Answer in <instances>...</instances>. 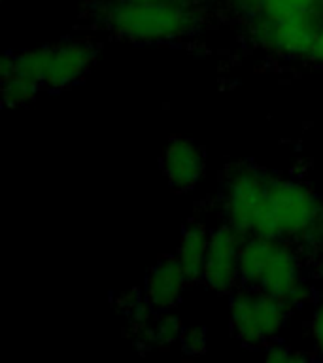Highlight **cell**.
Instances as JSON below:
<instances>
[{
	"instance_id": "8992f818",
	"label": "cell",
	"mask_w": 323,
	"mask_h": 363,
	"mask_svg": "<svg viewBox=\"0 0 323 363\" xmlns=\"http://www.w3.org/2000/svg\"><path fill=\"white\" fill-rule=\"evenodd\" d=\"M244 235L229 223L210 231V244L204 261L203 280L215 294H231L240 280V255Z\"/></svg>"
},
{
	"instance_id": "ba28073f",
	"label": "cell",
	"mask_w": 323,
	"mask_h": 363,
	"mask_svg": "<svg viewBox=\"0 0 323 363\" xmlns=\"http://www.w3.org/2000/svg\"><path fill=\"white\" fill-rule=\"evenodd\" d=\"M261 40L266 48L289 57H310L316 42L317 27L312 16L283 17L268 21L265 19L259 28Z\"/></svg>"
},
{
	"instance_id": "ac0fdd59",
	"label": "cell",
	"mask_w": 323,
	"mask_h": 363,
	"mask_svg": "<svg viewBox=\"0 0 323 363\" xmlns=\"http://www.w3.org/2000/svg\"><path fill=\"white\" fill-rule=\"evenodd\" d=\"M310 59H314V61L322 62L323 65V23L317 27L316 42H314V50H312L310 53Z\"/></svg>"
},
{
	"instance_id": "3957f363",
	"label": "cell",
	"mask_w": 323,
	"mask_h": 363,
	"mask_svg": "<svg viewBox=\"0 0 323 363\" xmlns=\"http://www.w3.org/2000/svg\"><path fill=\"white\" fill-rule=\"evenodd\" d=\"M319 218L322 204L310 187L291 180H268L254 235L280 240L305 237L316 229Z\"/></svg>"
},
{
	"instance_id": "30bf717a",
	"label": "cell",
	"mask_w": 323,
	"mask_h": 363,
	"mask_svg": "<svg viewBox=\"0 0 323 363\" xmlns=\"http://www.w3.org/2000/svg\"><path fill=\"white\" fill-rule=\"evenodd\" d=\"M187 282L189 278L176 259V255L163 257L147 272L144 282V301L153 311H170L181 299Z\"/></svg>"
},
{
	"instance_id": "4fadbf2b",
	"label": "cell",
	"mask_w": 323,
	"mask_h": 363,
	"mask_svg": "<svg viewBox=\"0 0 323 363\" xmlns=\"http://www.w3.org/2000/svg\"><path fill=\"white\" fill-rule=\"evenodd\" d=\"M317 2H322V0H268L261 8V11L265 13V19L274 21V19H283V17L308 16Z\"/></svg>"
},
{
	"instance_id": "8fae6325",
	"label": "cell",
	"mask_w": 323,
	"mask_h": 363,
	"mask_svg": "<svg viewBox=\"0 0 323 363\" xmlns=\"http://www.w3.org/2000/svg\"><path fill=\"white\" fill-rule=\"evenodd\" d=\"M210 231L203 223H191L183 229L180 237V244L176 248V259L186 271L189 282L203 280V269L206 254H208Z\"/></svg>"
},
{
	"instance_id": "d6986e66",
	"label": "cell",
	"mask_w": 323,
	"mask_h": 363,
	"mask_svg": "<svg viewBox=\"0 0 323 363\" xmlns=\"http://www.w3.org/2000/svg\"><path fill=\"white\" fill-rule=\"evenodd\" d=\"M246 2H249L251 6H257V8H263L268 0H246Z\"/></svg>"
},
{
	"instance_id": "52a82bcc",
	"label": "cell",
	"mask_w": 323,
	"mask_h": 363,
	"mask_svg": "<svg viewBox=\"0 0 323 363\" xmlns=\"http://www.w3.org/2000/svg\"><path fill=\"white\" fill-rule=\"evenodd\" d=\"M42 50V85L47 89H64L89 72L95 62V48L84 42L40 45Z\"/></svg>"
},
{
	"instance_id": "277c9868",
	"label": "cell",
	"mask_w": 323,
	"mask_h": 363,
	"mask_svg": "<svg viewBox=\"0 0 323 363\" xmlns=\"http://www.w3.org/2000/svg\"><path fill=\"white\" fill-rule=\"evenodd\" d=\"M289 318V306L276 297L255 288L232 294L229 323L244 345H265L282 333Z\"/></svg>"
},
{
	"instance_id": "9c48e42d",
	"label": "cell",
	"mask_w": 323,
	"mask_h": 363,
	"mask_svg": "<svg viewBox=\"0 0 323 363\" xmlns=\"http://www.w3.org/2000/svg\"><path fill=\"white\" fill-rule=\"evenodd\" d=\"M164 178L176 191H189L204 174V157L195 142L176 136L166 144L161 159Z\"/></svg>"
},
{
	"instance_id": "6da1fadb",
	"label": "cell",
	"mask_w": 323,
	"mask_h": 363,
	"mask_svg": "<svg viewBox=\"0 0 323 363\" xmlns=\"http://www.w3.org/2000/svg\"><path fill=\"white\" fill-rule=\"evenodd\" d=\"M240 282L291 306L302 305L308 288L299 255L285 240L249 235L240 255Z\"/></svg>"
},
{
	"instance_id": "5b68a950",
	"label": "cell",
	"mask_w": 323,
	"mask_h": 363,
	"mask_svg": "<svg viewBox=\"0 0 323 363\" xmlns=\"http://www.w3.org/2000/svg\"><path fill=\"white\" fill-rule=\"evenodd\" d=\"M268 178L255 169H238L229 176L223 195V212L227 223L240 235H254L261 208L265 203Z\"/></svg>"
},
{
	"instance_id": "2e32d148",
	"label": "cell",
	"mask_w": 323,
	"mask_h": 363,
	"mask_svg": "<svg viewBox=\"0 0 323 363\" xmlns=\"http://www.w3.org/2000/svg\"><path fill=\"white\" fill-rule=\"evenodd\" d=\"M180 342L183 350L189 352V354H203L206 350V333L200 328L183 329Z\"/></svg>"
},
{
	"instance_id": "7a4b0ae2",
	"label": "cell",
	"mask_w": 323,
	"mask_h": 363,
	"mask_svg": "<svg viewBox=\"0 0 323 363\" xmlns=\"http://www.w3.org/2000/svg\"><path fill=\"white\" fill-rule=\"evenodd\" d=\"M113 33L135 42H169L195 28V16L172 0H121L106 13Z\"/></svg>"
},
{
	"instance_id": "7c38bea8",
	"label": "cell",
	"mask_w": 323,
	"mask_h": 363,
	"mask_svg": "<svg viewBox=\"0 0 323 363\" xmlns=\"http://www.w3.org/2000/svg\"><path fill=\"white\" fill-rule=\"evenodd\" d=\"M2 76V102L8 108H17L25 106L27 102H30L34 96L40 93L38 84H34L30 79L23 78L19 74L8 72L0 74Z\"/></svg>"
},
{
	"instance_id": "ffe728a7",
	"label": "cell",
	"mask_w": 323,
	"mask_h": 363,
	"mask_svg": "<svg viewBox=\"0 0 323 363\" xmlns=\"http://www.w3.org/2000/svg\"><path fill=\"white\" fill-rule=\"evenodd\" d=\"M322 272H323V257H322Z\"/></svg>"
},
{
	"instance_id": "e0dca14e",
	"label": "cell",
	"mask_w": 323,
	"mask_h": 363,
	"mask_svg": "<svg viewBox=\"0 0 323 363\" xmlns=\"http://www.w3.org/2000/svg\"><path fill=\"white\" fill-rule=\"evenodd\" d=\"M310 333H312V340H314L316 348L323 354V305L319 306V308L314 312V316H312Z\"/></svg>"
},
{
	"instance_id": "9a60e30c",
	"label": "cell",
	"mask_w": 323,
	"mask_h": 363,
	"mask_svg": "<svg viewBox=\"0 0 323 363\" xmlns=\"http://www.w3.org/2000/svg\"><path fill=\"white\" fill-rule=\"evenodd\" d=\"M266 362H274V363H299L308 359L305 352H299L291 348V346L285 345H272L266 348L265 354Z\"/></svg>"
},
{
	"instance_id": "5bb4252c",
	"label": "cell",
	"mask_w": 323,
	"mask_h": 363,
	"mask_svg": "<svg viewBox=\"0 0 323 363\" xmlns=\"http://www.w3.org/2000/svg\"><path fill=\"white\" fill-rule=\"evenodd\" d=\"M153 339L161 342V345H174V342H180L181 335H183V328L181 323L176 320L174 316H163L155 323V328L152 329Z\"/></svg>"
}]
</instances>
